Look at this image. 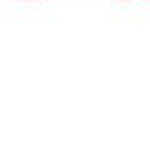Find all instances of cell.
I'll list each match as a JSON object with an SVG mask.
<instances>
[{
  "label": "cell",
  "mask_w": 150,
  "mask_h": 150,
  "mask_svg": "<svg viewBox=\"0 0 150 150\" xmlns=\"http://www.w3.org/2000/svg\"><path fill=\"white\" fill-rule=\"evenodd\" d=\"M19 2H30V0H19Z\"/></svg>",
  "instance_id": "6da1fadb"
}]
</instances>
